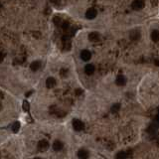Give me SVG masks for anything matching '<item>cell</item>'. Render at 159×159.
Listing matches in <instances>:
<instances>
[{
    "mask_svg": "<svg viewBox=\"0 0 159 159\" xmlns=\"http://www.w3.org/2000/svg\"><path fill=\"white\" fill-rule=\"evenodd\" d=\"M145 6V1L144 0H133L131 7L133 10H141Z\"/></svg>",
    "mask_w": 159,
    "mask_h": 159,
    "instance_id": "cell-1",
    "label": "cell"
},
{
    "mask_svg": "<svg viewBox=\"0 0 159 159\" xmlns=\"http://www.w3.org/2000/svg\"><path fill=\"white\" fill-rule=\"evenodd\" d=\"M72 123H73V127H74V129L76 131H82L85 128V124H84L83 121L80 120V119L75 118Z\"/></svg>",
    "mask_w": 159,
    "mask_h": 159,
    "instance_id": "cell-2",
    "label": "cell"
},
{
    "mask_svg": "<svg viewBox=\"0 0 159 159\" xmlns=\"http://www.w3.org/2000/svg\"><path fill=\"white\" fill-rule=\"evenodd\" d=\"M98 15V11L95 9V8H90L89 10L87 11V13H86V17H87V19H95L96 17H97Z\"/></svg>",
    "mask_w": 159,
    "mask_h": 159,
    "instance_id": "cell-3",
    "label": "cell"
},
{
    "mask_svg": "<svg viewBox=\"0 0 159 159\" xmlns=\"http://www.w3.org/2000/svg\"><path fill=\"white\" fill-rule=\"evenodd\" d=\"M48 148H49V142H48L47 140L43 139V140H41V141H39L38 149L40 151H46Z\"/></svg>",
    "mask_w": 159,
    "mask_h": 159,
    "instance_id": "cell-4",
    "label": "cell"
},
{
    "mask_svg": "<svg viewBox=\"0 0 159 159\" xmlns=\"http://www.w3.org/2000/svg\"><path fill=\"white\" fill-rule=\"evenodd\" d=\"M81 58H82V60L86 61V62H87V61H90V60H91V58H92L91 52L88 51V50H84V51H82Z\"/></svg>",
    "mask_w": 159,
    "mask_h": 159,
    "instance_id": "cell-5",
    "label": "cell"
},
{
    "mask_svg": "<svg viewBox=\"0 0 159 159\" xmlns=\"http://www.w3.org/2000/svg\"><path fill=\"white\" fill-rule=\"evenodd\" d=\"M95 66L94 65H92V64H88V65H86V67H85V73L87 75H89V76H91V75H93L94 73H95Z\"/></svg>",
    "mask_w": 159,
    "mask_h": 159,
    "instance_id": "cell-6",
    "label": "cell"
},
{
    "mask_svg": "<svg viewBox=\"0 0 159 159\" xmlns=\"http://www.w3.org/2000/svg\"><path fill=\"white\" fill-rule=\"evenodd\" d=\"M63 148H64V143H63L62 141H60V140H56V141L54 142L53 149L55 150V151H61Z\"/></svg>",
    "mask_w": 159,
    "mask_h": 159,
    "instance_id": "cell-7",
    "label": "cell"
},
{
    "mask_svg": "<svg viewBox=\"0 0 159 159\" xmlns=\"http://www.w3.org/2000/svg\"><path fill=\"white\" fill-rule=\"evenodd\" d=\"M89 151L86 149H80L78 151V157L80 159H88L89 158Z\"/></svg>",
    "mask_w": 159,
    "mask_h": 159,
    "instance_id": "cell-8",
    "label": "cell"
},
{
    "mask_svg": "<svg viewBox=\"0 0 159 159\" xmlns=\"http://www.w3.org/2000/svg\"><path fill=\"white\" fill-rule=\"evenodd\" d=\"M116 84L118 86H120V87H122V86H124L125 84H126V78H125L124 76H122V75H120V76H118V78H116Z\"/></svg>",
    "mask_w": 159,
    "mask_h": 159,
    "instance_id": "cell-9",
    "label": "cell"
},
{
    "mask_svg": "<svg viewBox=\"0 0 159 159\" xmlns=\"http://www.w3.org/2000/svg\"><path fill=\"white\" fill-rule=\"evenodd\" d=\"M46 86L49 89H52L56 86V80L53 78V77H49L47 80H46Z\"/></svg>",
    "mask_w": 159,
    "mask_h": 159,
    "instance_id": "cell-10",
    "label": "cell"
},
{
    "mask_svg": "<svg viewBox=\"0 0 159 159\" xmlns=\"http://www.w3.org/2000/svg\"><path fill=\"white\" fill-rule=\"evenodd\" d=\"M100 38V34L99 33H97V32H92V33H90L89 34V39H90V41H92V42L99 41Z\"/></svg>",
    "mask_w": 159,
    "mask_h": 159,
    "instance_id": "cell-11",
    "label": "cell"
},
{
    "mask_svg": "<svg viewBox=\"0 0 159 159\" xmlns=\"http://www.w3.org/2000/svg\"><path fill=\"white\" fill-rule=\"evenodd\" d=\"M140 38V32L139 30H136V29H134V30H132L130 32V39L131 40H138Z\"/></svg>",
    "mask_w": 159,
    "mask_h": 159,
    "instance_id": "cell-12",
    "label": "cell"
},
{
    "mask_svg": "<svg viewBox=\"0 0 159 159\" xmlns=\"http://www.w3.org/2000/svg\"><path fill=\"white\" fill-rule=\"evenodd\" d=\"M40 67H41V62H40V61H35V62H33L32 64L30 65V69L32 71H34V72L38 71L40 69Z\"/></svg>",
    "mask_w": 159,
    "mask_h": 159,
    "instance_id": "cell-13",
    "label": "cell"
},
{
    "mask_svg": "<svg viewBox=\"0 0 159 159\" xmlns=\"http://www.w3.org/2000/svg\"><path fill=\"white\" fill-rule=\"evenodd\" d=\"M150 37H151L152 41L158 42V40H159V32H158V30H153V31H152Z\"/></svg>",
    "mask_w": 159,
    "mask_h": 159,
    "instance_id": "cell-14",
    "label": "cell"
},
{
    "mask_svg": "<svg viewBox=\"0 0 159 159\" xmlns=\"http://www.w3.org/2000/svg\"><path fill=\"white\" fill-rule=\"evenodd\" d=\"M116 159H127V153L125 151H119L116 153Z\"/></svg>",
    "mask_w": 159,
    "mask_h": 159,
    "instance_id": "cell-15",
    "label": "cell"
},
{
    "mask_svg": "<svg viewBox=\"0 0 159 159\" xmlns=\"http://www.w3.org/2000/svg\"><path fill=\"white\" fill-rule=\"evenodd\" d=\"M20 129V122L19 121H16V122L13 123V125H12V131H13L14 133H17L18 131H19Z\"/></svg>",
    "mask_w": 159,
    "mask_h": 159,
    "instance_id": "cell-16",
    "label": "cell"
},
{
    "mask_svg": "<svg viewBox=\"0 0 159 159\" xmlns=\"http://www.w3.org/2000/svg\"><path fill=\"white\" fill-rule=\"evenodd\" d=\"M119 110H120V104H112V108H110V110H112V114H116V112H118Z\"/></svg>",
    "mask_w": 159,
    "mask_h": 159,
    "instance_id": "cell-17",
    "label": "cell"
},
{
    "mask_svg": "<svg viewBox=\"0 0 159 159\" xmlns=\"http://www.w3.org/2000/svg\"><path fill=\"white\" fill-rule=\"evenodd\" d=\"M22 108H23V110H24V112H29V110H30V106H29V102H27V100H24V102H23Z\"/></svg>",
    "mask_w": 159,
    "mask_h": 159,
    "instance_id": "cell-18",
    "label": "cell"
},
{
    "mask_svg": "<svg viewBox=\"0 0 159 159\" xmlns=\"http://www.w3.org/2000/svg\"><path fill=\"white\" fill-rule=\"evenodd\" d=\"M54 21H55L56 25H61V24H62V22H63V20L61 19V18H59V17H55V18H54Z\"/></svg>",
    "mask_w": 159,
    "mask_h": 159,
    "instance_id": "cell-19",
    "label": "cell"
},
{
    "mask_svg": "<svg viewBox=\"0 0 159 159\" xmlns=\"http://www.w3.org/2000/svg\"><path fill=\"white\" fill-rule=\"evenodd\" d=\"M61 25H62V27L65 29V30H67V29L69 28V26H70V25H69V23L68 22H65V21H63L62 24H61Z\"/></svg>",
    "mask_w": 159,
    "mask_h": 159,
    "instance_id": "cell-20",
    "label": "cell"
},
{
    "mask_svg": "<svg viewBox=\"0 0 159 159\" xmlns=\"http://www.w3.org/2000/svg\"><path fill=\"white\" fill-rule=\"evenodd\" d=\"M54 4H59L60 3V0H51Z\"/></svg>",
    "mask_w": 159,
    "mask_h": 159,
    "instance_id": "cell-21",
    "label": "cell"
},
{
    "mask_svg": "<svg viewBox=\"0 0 159 159\" xmlns=\"http://www.w3.org/2000/svg\"><path fill=\"white\" fill-rule=\"evenodd\" d=\"M82 93H83V91H82V90H77V96H80Z\"/></svg>",
    "mask_w": 159,
    "mask_h": 159,
    "instance_id": "cell-22",
    "label": "cell"
},
{
    "mask_svg": "<svg viewBox=\"0 0 159 159\" xmlns=\"http://www.w3.org/2000/svg\"><path fill=\"white\" fill-rule=\"evenodd\" d=\"M2 60H3V55H2V54L0 53V63L2 62Z\"/></svg>",
    "mask_w": 159,
    "mask_h": 159,
    "instance_id": "cell-23",
    "label": "cell"
},
{
    "mask_svg": "<svg viewBox=\"0 0 159 159\" xmlns=\"http://www.w3.org/2000/svg\"><path fill=\"white\" fill-rule=\"evenodd\" d=\"M31 94H32V92H29V93H28V94H27V95H26V97H29V96H30Z\"/></svg>",
    "mask_w": 159,
    "mask_h": 159,
    "instance_id": "cell-24",
    "label": "cell"
},
{
    "mask_svg": "<svg viewBox=\"0 0 159 159\" xmlns=\"http://www.w3.org/2000/svg\"><path fill=\"white\" fill-rule=\"evenodd\" d=\"M34 159H42V158H39V157H36V158H34Z\"/></svg>",
    "mask_w": 159,
    "mask_h": 159,
    "instance_id": "cell-25",
    "label": "cell"
}]
</instances>
